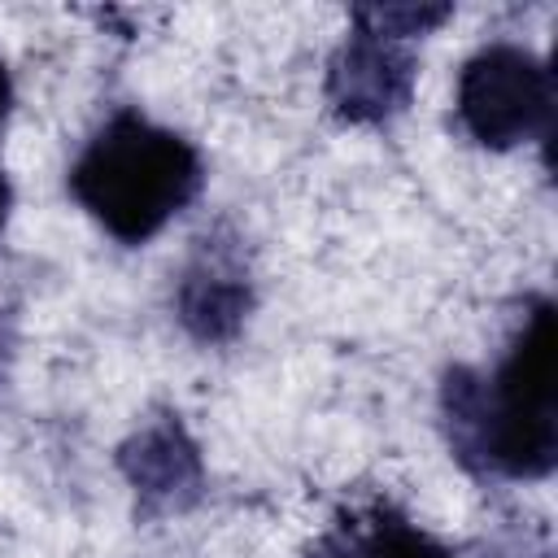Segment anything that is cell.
I'll use <instances>...</instances> for the list:
<instances>
[{
  "label": "cell",
  "instance_id": "1",
  "mask_svg": "<svg viewBox=\"0 0 558 558\" xmlns=\"http://www.w3.org/2000/svg\"><path fill=\"white\" fill-rule=\"evenodd\" d=\"M440 418L453 458L475 475L545 480L558 462L554 301L532 296L493 371L449 366Z\"/></svg>",
  "mask_w": 558,
  "mask_h": 558
},
{
  "label": "cell",
  "instance_id": "2",
  "mask_svg": "<svg viewBox=\"0 0 558 558\" xmlns=\"http://www.w3.org/2000/svg\"><path fill=\"white\" fill-rule=\"evenodd\" d=\"M65 183L70 196L118 244L135 248L196 201L205 161L179 131L153 122L140 109H118L83 144Z\"/></svg>",
  "mask_w": 558,
  "mask_h": 558
},
{
  "label": "cell",
  "instance_id": "3",
  "mask_svg": "<svg viewBox=\"0 0 558 558\" xmlns=\"http://www.w3.org/2000/svg\"><path fill=\"white\" fill-rule=\"evenodd\" d=\"M458 122L488 148L510 153L554 135V74L523 44H484L458 74Z\"/></svg>",
  "mask_w": 558,
  "mask_h": 558
},
{
  "label": "cell",
  "instance_id": "4",
  "mask_svg": "<svg viewBox=\"0 0 558 558\" xmlns=\"http://www.w3.org/2000/svg\"><path fill=\"white\" fill-rule=\"evenodd\" d=\"M414 78L418 65L405 39L379 35L349 17V31L327 61V105L340 122L379 126L410 105Z\"/></svg>",
  "mask_w": 558,
  "mask_h": 558
},
{
  "label": "cell",
  "instance_id": "5",
  "mask_svg": "<svg viewBox=\"0 0 558 558\" xmlns=\"http://www.w3.org/2000/svg\"><path fill=\"white\" fill-rule=\"evenodd\" d=\"M253 310V279L235 253V240L205 235L174 283V314L201 344H227Z\"/></svg>",
  "mask_w": 558,
  "mask_h": 558
},
{
  "label": "cell",
  "instance_id": "6",
  "mask_svg": "<svg viewBox=\"0 0 558 558\" xmlns=\"http://www.w3.org/2000/svg\"><path fill=\"white\" fill-rule=\"evenodd\" d=\"M118 471L135 488L144 510H183L201 497L205 462L192 432L179 423V414H161L144 423L135 436L118 445Z\"/></svg>",
  "mask_w": 558,
  "mask_h": 558
},
{
  "label": "cell",
  "instance_id": "7",
  "mask_svg": "<svg viewBox=\"0 0 558 558\" xmlns=\"http://www.w3.org/2000/svg\"><path fill=\"white\" fill-rule=\"evenodd\" d=\"M305 558H453V549L397 506L362 501L340 510L305 549Z\"/></svg>",
  "mask_w": 558,
  "mask_h": 558
},
{
  "label": "cell",
  "instance_id": "8",
  "mask_svg": "<svg viewBox=\"0 0 558 558\" xmlns=\"http://www.w3.org/2000/svg\"><path fill=\"white\" fill-rule=\"evenodd\" d=\"M453 9L449 4H357L349 17L379 31V35H392V39H423L432 35Z\"/></svg>",
  "mask_w": 558,
  "mask_h": 558
},
{
  "label": "cell",
  "instance_id": "9",
  "mask_svg": "<svg viewBox=\"0 0 558 558\" xmlns=\"http://www.w3.org/2000/svg\"><path fill=\"white\" fill-rule=\"evenodd\" d=\"M9 109H13V78H9V65L0 61V122L9 118Z\"/></svg>",
  "mask_w": 558,
  "mask_h": 558
},
{
  "label": "cell",
  "instance_id": "10",
  "mask_svg": "<svg viewBox=\"0 0 558 558\" xmlns=\"http://www.w3.org/2000/svg\"><path fill=\"white\" fill-rule=\"evenodd\" d=\"M9 205H13V187H9V174L0 170V231H4V222H9Z\"/></svg>",
  "mask_w": 558,
  "mask_h": 558
}]
</instances>
